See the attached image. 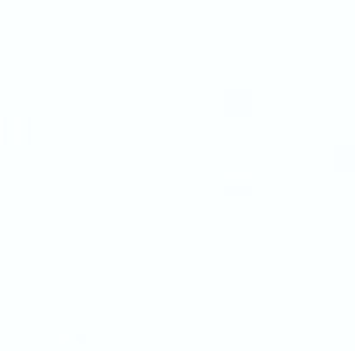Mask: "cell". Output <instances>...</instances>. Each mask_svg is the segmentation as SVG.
I'll use <instances>...</instances> for the list:
<instances>
[{
    "label": "cell",
    "instance_id": "cell-2",
    "mask_svg": "<svg viewBox=\"0 0 355 351\" xmlns=\"http://www.w3.org/2000/svg\"><path fill=\"white\" fill-rule=\"evenodd\" d=\"M221 193L225 197H252L255 193V176L252 172H225L221 176Z\"/></svg>",
    "mask_w": 355,
    "mask_h": 351
},
{
    "label": "cell",
    "instance_id": "cell-4",
    "mask_svg": "<svg viewBox=\"0 0 355 351\" xmlns=\"http://www.w3.org/2000/svg\"><path fill=\"white\" fill-rule=\"evenodd\" d=\"M331 165L335 172H355V145H338L331 152Z\"/></svg>",
    "mask_w": 355,
    "mask_h": 351
},
{
    "label": "cell",
    "instance_id": "cell-1",
    "mask_svg": "<svg viewBox=\"0 0 355 351\" xmlns=\"http://www.w3.org/2000/svg\"><path fill=\"white\" fill-rule=\"evenodd\" d=\"M0 141L10 145V148H21V145H31V117L10 114L0 120Z\"/></svg>",
    "mask_w": 355,
    "mask_h": 351
},
{
    "label": "cell",
    "instance_id": "cell-3",
    "mask_svg": "<svg viewBox=\"0 0 355 351\" xmlns=\"http://www.w3.org/2000/svg\"><path fill=\"white\" fill-rule=\"evenodd\" d=\"M225 117H252V93L248 90H228L221 100Z\"/></svg>",
    "mask_w": 355,
    "mask_h": 351
}]
</instances>
